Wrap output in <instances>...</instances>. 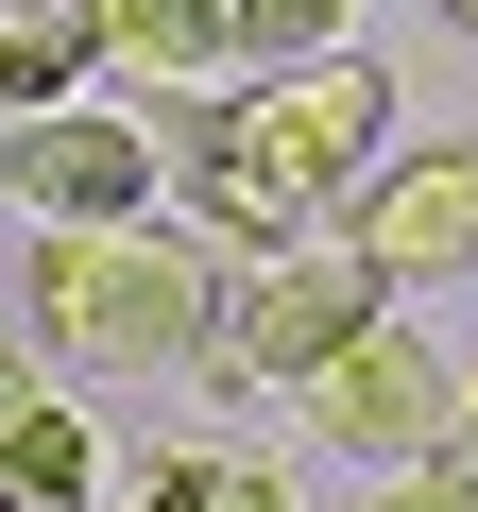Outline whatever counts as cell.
Returning <instances> with one entry per match:
<instances>
[{
	"label": "cell",
	"instance_id": "8fae6325",
	"mask_svg": "<svg viewBox=\"0 0 478 512\" xmlns=\"http://www.w3.org/2000/svg\"><path fill=\"white\" fill-rule=\"evenodd\" d=\"M359 0H222V69H274V52H325Z\"/></svg>",
	"mask_w": 478,
	"mask_h": 512
},
{
	"label": "cell",
	"instance_id": "277c9868",
	"mask_svg": "<svg viewBox=\"0 0 478 512\" xmlns=\"http://www.w3.org/2000/svg\"><path fill=\"white\" fill-rule=\"evenodd\" d=\"M222 120L257 137V154H274L308 205H342V188L393 154V69H376L359 35H325V52H274V69H239V86H222Z\"/></svg>",
	"mask_w": 478,
	"mask_h": 512
},
{
	"label": "cell",
	"instance_id": "ba28073f",
	"mask_svg": "<svg viewBox=\"0 0 478 512\" xmlns=\"http://www.w3.org/2000/svg\"><path fill=\"white\" fill-rule=\"evenodd\" d=\"M86 35L137 86H222V0H86Z\"/></svg>",
	"mask_w": 478,
	"mask_h": 512
},
{
	"label": "cell",
	"instance_id": "7c38bea8",
	"mask_svg": "<svg viewBox=\"0 0 478 512\" xmlns=\"http://www.w3.org/2000/svg\"><path fill=\"white\" fill-rule=\"evenodd\" d=\"M376 512H478V461H461V444H427V461H393V495H376Z\"/></svg>",
	"mask_w": 478,
	"mask_h": 512
},
{
	"label": "cell",
	"instance_id": "8992f818",
	"mask_svg": "<svg viewBox=\"0 0 478 512\" xmlns=\"http://www.w3.org/2000/svg\"><path fill=\"white\" fill-rule=\"evenodd\" d=\"M359 256H376V291H427L478 256V137H427V154H376L342 205H325Z\"/></svg>",
	"mask_w": 478,
	"mask_h": 512
},
{
	"label": "cell",
	"instance_id": "5bb4252c",
	"mask_svg": "<svg viewBox=\"0 0 478 512\" xmlns=\"http://www.w3.org/2000/svg\"><path fill=\"white\" fill-rule=\"evenodd\" d=\"M444 18H461V35H478V0H444Z\"/></svg>",
	"mask_w": 478,
	"mask_h": 512
},
{
	"label": "cell",
	"instance_id": "4fadbf2b",
	"mask_svg": "<svg viewBox=\"0 0 478 512\" xmlns=\"http://www.w3.org/2000/svg\"><path fill=\"white\" fill-rule=\"evenodd\" d=\"M120 512H171V495H154V478H137V495H120Z\"/></svg>",
	"mask_w": 478,
	"mask_h": 512
},
{
	"label": "cell",
	"instance_id": "5b68a950",
	"mask_svg": "<svg viewBox=\"0 0 478 512\" xmlns=\"http://www.w3.org/2000/svg\"><path fill=\"white\" fill-rule=\"evenodd\" d=\"M0 188H18V222H137L154 205V120L137 103H18V137H0Z\"/></svg>",
	"mask_w": 478,
	"mask_h": 512
},
{
	"label": "cell",
	"instance_id": "7a4b0ae2",
	"mask_svg": "<svg viewBox=\"0 0 478 512\" xmlns=\"http://www.w3.org/2000/svg\"><path fill=\"white\" fill-rule=\"evenodd\" d=\"M376 308V256L359 239H274V256H222V274H205V342H188V376L205 393H291L342 325Z\"/></svg>",
	"mask_w": 478,
	"mask_h": 512
},
{
	"label": "cell",
	"instance_id": "6da1fadb",
	"mask_svg": "<svg viewBox=\"0 0 478 512\" xmlns=\"http://www.w3.org/2000/svg\"><path fill=\"white\" fill-rule=\"evenodd\" d=\"M205 274L222 256L188 239V222H35V256H18V342L35 359H69V376H188V342H205Z\"/></svg>",
	"mask_w": 478,
	"mask_h": 512
},
{
	"label": "cell",
	"instance_id": "30bf717a",
	"mask_svg": "<svg viewBox=\"0 0 478 512\" xmlns=\"http://www.w3.org/2000/svg\"><path fill=\"white\" fill-rule=\"evenodd\" d=\"M154 495H171V512H308L274 461H205V444H171V461H154Z\"/></svg>",
	"mask_w": 478,
	"mask_h": 512
},
{
	"label": "cell",
	"instance_id": "9c48e42d",
	"mask_svg": "<svg viewBox=\"0 0 478 512\" xmlns=\"http://www.w3.org/2000/svg\"><path fill=\"white\" fill-rule=\"evenodd\" d=\"M69 86H103L86 0H0V120H18V103H69Z\"/></svg>",
	"mask_w": 478,
	"mask_h": 512
},
{
	"label": "cell",
	"instance_id": "3957f363",
	"mask_svg": "<svg viewBox=\"0 0 478 512\" xmlns=\"http://www.w3.org/2000/svg\"><path fill=\"white\" fill-rule=\"evenodd\" d=\"M291 393H308V427H325L342 461H427V444H461V359L427 342L410 291H376V308H359Z\"/></svg>",
	"mask_w": 478,
	"mask_h": 512
},
{
	"label": "cell",
	"instance_id": "52a82bcc",
	"mask_svg": "<svg viewBox=\"0 0 478 512\" xmlns=\"http://www.w3.org/2000/svg\"><path fill=\"white\" fill-rule=\"evenodd\" d=\"M0 512H103V427L69 410V376L35 410H0Z\"/></svg>",
	"mask_w": 478,
	"mask_h": 512
}]
</instances>
